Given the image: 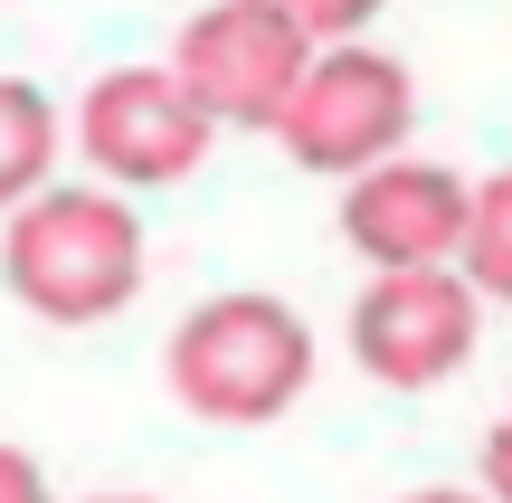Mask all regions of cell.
I'll list each match as a JSON object with an SVG mask.
<instances>
[{"label": "cell", "mask_w": 512, "mask_h": 503, "mask_svg": "<svg viewBox=\"0 0 512 503\" xmlns=\"http://www.w3.org/2000/svg\"><path fill=\"white\" fill-rule=\"evenodd\" d=\"M0 285H10L19 314L57 323V333H86L114 323L152 276V238L133 219L124 190L105 181H48L19 209H0Z\"/></svg>", "instance_id": "6da1fadb"}, {"label": "cell", "mask_w": 512, "mask_h": 503, "mask_svg": "<svg viewBox=\"0 0 512 503\" xmlns=\"http://www.w3.org/2000/svg\"><path fill=\"white\" fill-rule=\"evenodd\" d=\"M313 361H323L313 323L294 314L285 295H247V285L190 304V314L171 323V342H162L171 399H181L190 418H209V428H275V418L313 390Z\"/></svg>", "instance_id": "7a4b0ae2"}, {"label": "cell", "mask_w": 512, "mask_h": 503, "mask_svg": "<svg viewBox=\"0 0 512 503\" xmlns=\"http://www.w3.org/2000/svg\"><path fill=\"white\" fill-rule=\"evenodd\" d=\"M408 133H418V76L389 48H370V38L313 48L304 76H294V95H285V114H275L285 162L323 171V181H351V171L408 152Z\"/></svg>", "instance_id": "3957f363"}, {"label": "cell", "mask_w": 512, "mask_h": 503, "mask_svg": "<svg viewBox=\"0 0 512 503\" xmlns=\"http://www.w3.org/2000/svg\"><path fill=\"white\" fill-rule=\"evenodd\" d=\"M67 143L95 162V181H105V190H124V200H133V190L190 181V171L209 162V143H219V124L171 86V67H105L86 95H76Z\"/></svg>", "instance_id": "277c9868"}, {"label": "cell", "mask_w": 512, "mask_h": 503, "mask_svg": "<svg viewBox=\"0 0 512 503\" xmlns=\"http://www.w3.org/2000/svg\"><path fill=\"white\" fill-rule=\"evenodd\" d=\"M484 342V295L456 266H380L351 304V361L380 390H446Z\"/></svg>", "instance_id": "5b68a950"}, {"label": "cell", "mask_w": 512, "mask_h": 503, "mask_svg": "<svg viewBox=\"0 0 512 503\" xmlns=\"http://www.w3.org/2000/svg\"><path fill=\"white\" fill-rule=\"evenodd\" d=\"M304 57L313 48L275 10H256V0H209L200 19H181V38H171L162 67H171V86H181L219 133H275V114H285Z\"/></svg>", "instance_id": "8992f818"}, {"label": "cell", "mask_w": 512, "mask_h": 503, "mask_svg": "<svg viewBox=\"0 0 512 503\" xmlns=\"http://www.w3.org/2000/svg\"><path fill=\"white\" fill-rule=\"evenodd\" d=\"M465 181L456 162H427V152H389V162L351 171L342 181V247L380 276V266H456L465 247Z\"/></svg>", "instance_id": "52a82bcc"}, {"label": "cell", "mask_w": 512, "mask_h": 503, "mask_svg": "<svg viewBox=\"0 0 512 503\" xmlns=\"http://www.w3.org/2000/svg\"><path fill=\"white\" fill-rule=\"evenodd\" d=\"M57 162H67V114H57L29 76H0V209L48 190Z\"/></svg>", "instance_id": "ba28073f"}, {"label": "cell", "mask_w": 512, "mask_h": 503, "mask_svg": "<svg viewBox=\"0 0 512 503\" xmlns=\"http://www.w3.org/2000/svg\"><path fill=\"white\" fill-rule=\"evenodd\" d=\"M456 276L475 285L484 304L512 314V162L484 171L475 200H465V247H456Z\"/></svg>", "instance_id": "9c48e42d"}, {"label": "cell", "mask_w": 512, "mask_h": 503, "mask_svg": "<svg viewBox=\"0 0 512 503\" xmlns=\"http://www.w3.org/2000/svg\"><path fill=\"white\" fill-rule=\"evenodd\" d=\"M256 10H275L304 48H332V38H370V19H380L389 0H256Z\"/></svg>", "instance_id": "30bf717a"}, {"label": "cell", "mask_w": 512, "mask_h": 503, "mask_svg": "<svg viewBox=\"0 0 512 503\" xmlns=\"http://www.w3.org/2000/svg\"><path fill=\"white\" fill-rule=\"evenodd\" d=\"M475 494L484 503H512V418L484 428V456H475Z\"/></svg>", "instance_id": "8fae6325"}, {"label": "cell", "mask_w": 512, "mask_h": 503, "mask_svg": "<svg viewBox=\"0 0 512 503\" xmlns=\"http://www.w3.org/2000/svg\"><path fill=\"white\" fill-rule=\"evenodd\" d=\"M0 503H57V494H48V475H38V456H29V447H10V437H0Z\"/></svg>", "instance_id": "7c38bea8"}, {"label": "cell", "mask_w": 512, "mask_h": 503, "mask_svg": "<svg viewBox=\"0 0 512 503\" xmlns=\"http://www.w3.org/2000/svg\"><path fill=\"white\" fill-rule=\"evenodd\" d=\"M399 503H484L475 485H418V494H399Z\"/></svg>", "instance_id": "4fadbf2b"}, {"label": "cell", "mask_w": 512, "mask_h": 503, "mask_svg": "<svg viewBox=\"0 0 512 503\" xmlns=\"http://www.w3.org/2000/svg\"><path fill=\"white\" fill-rule=\"evenodd\" d=\"M86 503H162V494H86Z\"/></svg>", "instance_id": "5bb4252c"}, {"label": "cell", "mask_w": 512, "mask_h": 503, "mask_svg": "<svg viewBox=\"0 0 512 503\" xmlns=\"http://www.w3.org/2000/svg\"><path fill=\"white\" fill-rule=\"evenodd\" d=\"M503 418H512V409H503Z\"/></svg>", "instance_id": "9a60e30c"}]
</instances>
